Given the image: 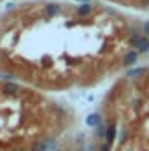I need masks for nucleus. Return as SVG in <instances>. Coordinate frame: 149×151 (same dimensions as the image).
Listing matches in <instances>:
<instances>
[{"mask_svg": "<svg viewBox=\"0 0 149 151\" xmlns=\"http://www.w3.org/2000/svg\"><path fill=\"white\" fill-rule=\"evenodd\" d=\"M132 44H133L140 53L149 51V39L144 37V35H135V37H132Z\"/></svg>", "mask_w": 149, "mask_h": 151, "instance_id": "obj_1", "label": "nucleus"}, {"mask_svg": "<svg viewBox=\"0 0 149 151\" xmlns=\"http://www.w3.org/2000/svg\"><path fill=\"white\" fill-rule=\"evenodd\" d=\"M137 58H139V53H137V51H130V53L125 55V58H123V65L130 67V65H133V63L137 62Z\"/></svg>", "mask_w": 149, "mask_h": 151, "instance_id": "obj_2", "label": "nucleus"}, {"mask_svg": "<svg viewBox=\"0 0 149 151\" xmlns=\"http://www.w3.org/2000/svg\"><path fill=\"white\" fill-rule=\"evenodd\" d=\"M114 137H116V123H111L109 128L105 130V142H107V144H112Z\"/></svg>", "mask_w": 149, "mask_h": 151, "instance_id": "obj_3", "label": "nucleus"}, {"mask_svg": "<svg viewBox=\"0 0 149 151\" xmlns=\"http://www.w3.org/2000/svg\"><path fill=\"white\" fill-rule=\"evenodd\" d=\"M91 11H93V5L91 4H84V5H79L77 7V14L79 16H88Z\"/></svg>", "mask_w": 149, "mask_h": 151, "instance_id": "obj_4", "label": "nucleus"}, {"mask_svg": "<svg viewBox=\"0 0 149 151\" xmlns=\"http://www.w3.org/2000/svg\"><path fill=\"white\" fill-rule=\"evenodd\" d=\"M18 90H19V86H18V84H14V83H7V84L4 86V91H5V93H9V95L18 93Z\"/></svg>", "mask_w": 149, "mask_h": 151, "instance_id": "obj_5", "label": "nucleus"}, {"mask_svg": "<svg viewBox=\"0 0 149 151\" xmlns=\"http://www.w3.org/2000/svg\"><path fill=\"white\" fill-rule=\"evenodd\" d=\"M86 123H88L90 127H97V125L100 123V116H98V114H90L88 119H86Z\"/></svg>", "mask_w": 149, "mask_h": 151, "instance_id": "obj_6", "label": "nucleus"}, {"mask_svg": "<svg viewBox=\"0 0 149 151\" xmlns=\"http://www.w3.org/2000/svg\"><path fill=\"white\" fill-rule=\"evenodd\" d=\"M58 9H60V7H58L56 4H49V5H46V14H47V16H54V14L58 12Z\"/></svg>", "mask_w": 149, "mask_h": 151, "instance_id": "obj_7", "label": "nucleus"}, {"mask_svg": "<svg viewBox=\"0 0 149 151\" xmlns=\"http://www.w3.org/2000/svg\"><path fill=\"white\" fill-rule=\"evenodd\" d=\"M32 151H47V142H35L32 146Z\"/></svg>", "mask_w": 149, "mask_h": 151, "instance_id": "obj_8", "label": "nucleus"}, {"mask_svg": "<svg viewBox=\"0 0 149 151\" xmlns=\"http://www.w3.org/2000/svg\"><path fill=\"white\" fill-rule=\"evenodd\" d=\"M146 70H148V69H135V70H130V72H128V76H130V77H133V76L142 74V72H146Z\"/></svg>", "mask_w": 149, "mask_h": 151, "instance_id": "obj_9", "label": "nucleus"}, {"mask_svg": "<svg viewBox=\"0 0 149 151\" xmlns=\"http://www.w3.org/2000/svg\"><path fill=\"white\" fill-rule=\"evenodd\" d=\"M100 151H111V144H107V142H104V144L100 146Z\"/></svg>", "mask_w": 149, "mask_h": 151, "instance_id": "obj_10", "label": "nucleus"}, {"mask_svg": "<svg viewBox=\"0 0 149 151\" xmlns=\"http://www.w3.org/2000/svg\"><path fill=\"white\" fill-rule=\"evenodd\" d=\"M11 151H27V150H25L23 146H16V148H12Z\"/></svg>", "mask_w": 149, "mask_h": 151, "instance_id": "obj_11", "label": "nucleus"}, {"mask_svg": "<svg viewBox=\"0 0 149 151\" xmlns=\"http://www.w3.org/2000/svg\"><path fill=\"white\" fill-rule=\"evenodd\" d=\"M144 32L149 34V23H144Z\"/></svg>", "mask_w": 149, "mask_h": 151, "instance_id": "obj_12", "label": "nucleus"}, {"mask_svg": "<svg viewBox=\"0 0 149 151\" xmlns=\"http://www.w3.org/2000/svg\"><path fill=\"white\" fill-rule=\"evenodd\" d=\"M128 151H130V150H128Z\"/></svg>", "mask_w": 149, "mask_h": 151, "instance_id": "obj_13", "label": "nucleus"}]
</instances>
